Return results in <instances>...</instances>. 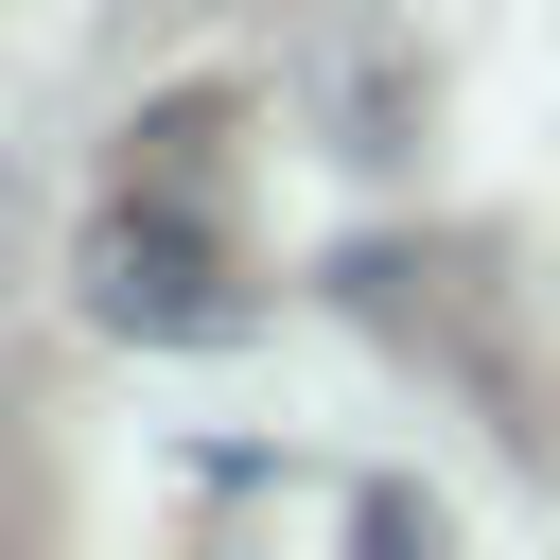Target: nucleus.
<instances>
[{"instance_id":"nucleus-1","label":"nucleus","mask_w":560,"mask_h":560,"mask_svg":"<svg viewBox=\"0 0 560 560\" xmlns=\"http://www.w3.org/2000/svg\"><path fill=\"white\" fill-rule=\"evenodd\" d=\"M88 315L140 332V350H192V332H228L245 298H228V245H210L192 210H140V192H122V210L88 228Z\"/></svg>"}]
</instances>
